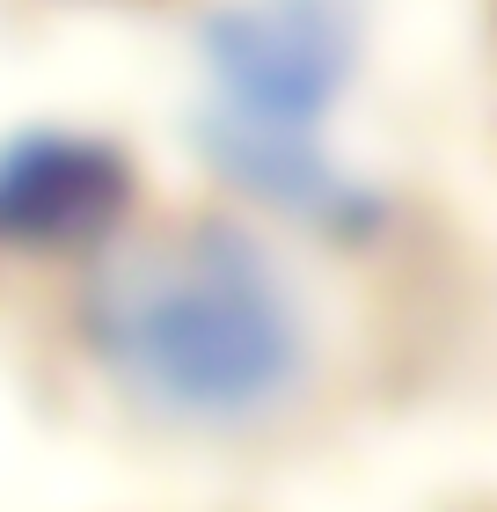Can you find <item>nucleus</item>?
Returning a JSON list of instances; mask_svg holds the SVG:
<instances>
[{
	"label": "nucleus",
	"mask_w": 497,
	"mask_h": 512,
	"mask_svg": "<svg viewBox=\"0 0 497 512\" xmlns=\"http://www.w3.org/2000/svg\"><path fill=\"white\" fill-rule=\"evenodd\" d=\"M81 330L103 374L176 425H256L307 374V315L264 242L191 220L132 249H96Z\"/></svg>",
	"instance_id": "obj_1"
},
{
	"label": "nucleus",
	"mask_w": 497,
	"mask_h": 512,
	"mask_svg": "<svg viewBox=\"0 0 497 512\" xmlns=\"http://www.w3.org/2000/svg\"><path fill=\"white\" fill-rule=\"evenodd\" d=\"M205 74L227 118L315 132L344 103L366 52L359 0H227L198 30Z\"/></svg>",
	"instance_id": "obj_2"
},
{
	"label": "nucleus",
	"mask_w": 497,
	"mask_h": 512,
	"mask_svg": "<svg viewBox=\"0 0 497 512\" xmlns=\"http://www.w3.org/2000/svg\"><path fill=\"white\" fill-rule=\"evenodd\" d=\"M132 213V161L88 132H22L0 147V242L103 249Z\"/></svg>",
	"instance_id": "obj_3"
},
{
	"label": "nucleus",
	"mask_w": 497,
	"mask_h": 512,
	"mask_svg": "<svg viewBox=\"0 0 497 512\" xmlns=\"http://www.w3.org/2000/svg\"><path fill=\"white\" fill-rule=\"evenodd\" d=\"M198 154L234 191L264 198L271 213H286L300 227H329V235L381 227V191L359 183L351 169H337L315 147V132H278V125H249V118H227V110H205Z\"/></svg>",
	"instance_id": "obj_4"
}]
</instances>
